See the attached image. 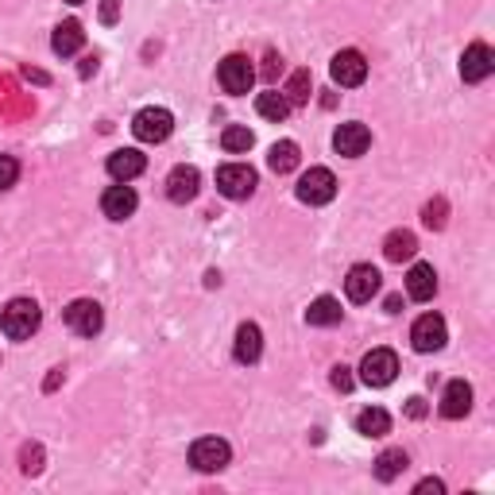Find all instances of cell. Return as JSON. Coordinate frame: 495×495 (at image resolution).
Instances as JSON below:
<instances>
[{
    "label": "cell",
    "mask_w": 495,
    "mask_h": 495,
    "mask_svg": "<svg viewBox=\"0 0 495 495\" xmlns=\"http://www.w3.org/2000/svg\"><path fill=\"white\" fill-rule=\"evenodd\" d=\"M39 321H43V313H39V306L31 298H12L0 310V329H4V336H12V341H27L39 329Z\"/></svg>",
    "instance_id": "cell-1"
},
{
    "label": "cell",
    "mask_w": 495,
    "mask_h": 495,
    "mask_svg": "<svg viewBox=\"0 0 495 495\" xmlns=\"http://www.w3.org/2000/svg\"><path fill=\"white\" fill-rule=\"evenodd\" d=\"M333 197H336V178H333V171H325V166H310V171L298 178V202H306V205H329Z\"/></svg>",
    "instance_id": "cell-2"
},
{
    "label": "cell",
    "mask_w": 495,
    "mask_h": 495,
    "mask_svg": "<svg viewBox=\"0 0 495 495\" xmlns=\"http://www.w3.org/2000/svg\"><path fill=\"white\" fill-rule=\"evenodd\" d=\"M132 132H135V140L140 143H163L166 135L174 132V117L166 109H140L135 112V120H132Z\"/></svg>",
    "instance_id": "cell-3"
},
{
    "label": "cell",
    "mask_w": 495,
    "mask_h": 495,
    "mask_svg": "<svg viewBox=\"0 0 495 495\" xmlns=\"http://www.w3.org/2000/svg\"><path fill=\"white\" fill-rule=\"evenodd\" d=\"M256 171H251L248 163H228L217 171V189L225 197H233V202H240V197H251L256 194Z\"/></svg>",
    "instance_id": "cell-4"
},
{
    "label": "cell",
    "mask_w": 495,
    "mask_h": 495,
    "mask_svg": "<svg viewBox=\"0 0 495 495\" xmlns=\"http://www.w3.org/2000/svg\"><path fill=\"white\" fill-rule=\"evenodd\" d=\"M398 375V356L391 349H372L360 360V379L367 387H387Z\"/></svg>",
    "instance_id": "cell-5"
},
{
    "label": "cell",
    "mask_w": 495,
    "mask_h": 495,
    "mask_svg": "<svg viewBox=\"0 0 495 495\" xmlns=\"http://www.w3.org/2000/svg\"><path fill=\"white\" fill-rule=\"evenodd\" d=\"M228 457H233V449L220 437H197L194 445H189V465L197 472H220L228 465Z\"/></svg>",
    "instance_id": "cell-6"
},
{
    "label": "cell",
    "mask_w": 495,
    "mask_h": 495,
    "mask_svg": "<svg viewBox=\"0 0 495 495\" xmlns=\"http://www.w3.org/2000/svg\"><path fill=\"white\" fill-rule=\"evenodd\" d=\"M251 78H256V70H251V62L244 55H228L225 62L217 66V81L225 93H233V97H240V93L251 89Z\"/></svg>",
    "instance_id": "cell-7"
},
{
    "label": "cell",
    "mask_w": 495,
    "mask_h": 495,
    "mask_svg": "<svg viewBox=\"0 0 495 495\" xmlns=\"http://www.w3.org/2000/svg\"><path fill=\"white\" fill-rule=\"evenodd\" d=\"M66 325L78 336H93V333H101V325H104V313H101V306L93 298H78V302H70L66 306Z\"/></svg>",
    "instance_id": "cell-8"
},
{
    "label": "cell",
    "mask_w": 495,
    "mask_h": 495,
    "mask_svg": "<svg viewBox=\"0 0 495 495\" xmlns=\"http://www.w3.org/2000/svg\"><path fill=\"white\" fill-rule=\"evenodd\" d=\"M445 318L441 313H422V318L414 321V329H410V341H414V349L418 352H437L441 344H445Z\"/></svg>",
    "instance_id": "cell-9"
},
{
    "label": "cell",
    "mask_w": 495,
    "mask_h": 495,
    "mask_svg": "<svg viewBox=\"0 0 495 495\" xmlns=\"http://www.w3.org/2000/svg\"><path fill=\"white\" fill-rule=\"evenodd\" d=\"M333 81L336 86H344V89H356V86H364V78H367V62L360 50H341V55H333Z\"/></svg>",
    "instance_id": "cell-10"
},
{
    "label": "cell",
    "mask_w": 495,
    "mask_h": 495,
    "mask_svg": "<svg viewBox=\"0 0 495 495\" xmlns=\"http://www.w3.org/2000/svg\"><path fill=\"white\" fill-rule=\"evenodd\" d=\"M197 189H202V174H197V166H174L171 178H166V197H171L174 205H186L197 197Z\"/></svg>",
    "instance_id": "cell-11"
},
{
    "label": "cell",
    "mask_w": 495,
    "mask_h": 495,
    "mask_svg": "<svg viewBox=\"0 0 495 495\" xmlns=\"http://www.w3.org/2000/svg\"><path fill=\"white\" fill-rule=\"evenodd\" d=\"M344 294H349V302H372L379 294V271L372 263H356L344 279Z\"/></svg>",
    "instance_id": "cell-12"
},
{
    "label": "cell",
    "mask_w": 495,
    "mask_h": 495,
    "mask_svg": "<svg viewBox=\"0 0 495 495\" xmlns=\"http://www.w3.org/2000/svg\"><path fill=\"white\" fill-rule=\"evenodd\" d=\"M333 147H336V155H344V159H360V155L372 147V132L364 128V124H341L333 135Z\"/></svg>",
    "instance_id": "cell-13"
},
{
    "label": "cell",
    "mask_w": 495,
    "mask_h": 495,
    "mask_svg": "<svg viewBox=\"0 0 495 495\" xmlns=\"http://www.w3.org/2000/svg\"><path fill=\"white\" fill-rule=\"evenodd\" d=\"M135 205H140V197H135V189L128 182L109 186L104 189V197H101V209H104V217L109 220H128L135 213Z\"/></svg>",
    "instance_id": "cell-14"
},
{
    "label": "cell",
    "mask_w": 495,
    "mask_h": 495,
    "mask_svg": "<svg viewBox=\"0 0 495 495\" xmlns=\"http://www.w3.org/2000/svg\"><path fill=\"white\" fill-rule=\"evenodd\" d=\"M495 70V55L488 43H472L465 55H460V78L465 81H483Z\"/></svg>",
    "instance_id": "cell-15"
},
{
    "label": "cell",
    "mask_w": 495,
    "mask_h": 495,
    "mask_svg": "<svg viewBox=\"0 0 495 495\" xmlns=\"http://www.w3.org/2000/svg\"><path fill=\"white\" fill-rule=\"evenodd\" d=\"M104 166H109V174L117 178V182H132V178H140V174H143L147 159H143L140 151H135V147H124V151H112Z\"/></svg>",
    "instance_id": "cell-16"
},
{
    "label": "cell",
    "mask_w": 495,
    "mask_h": 495,
    "mask_svg": "<svg viewBox=\"0 0 495 495\" xmlns=\"http://www.w3.org/2000/svg\"><path fill=\"white\" fill-rule=\"evenodd\" d=\"M406 294L414 302H429L437 294V271L429 267V263H414L406 275Z\"/></svg>",
    "instance_id": "cell-17"
},
{
    "label": "cell",
    "mask_w": 495,
    "mask_h": 495,
    "mask_svg": "<svg viewBox=\"0 0 495 495\" xmlns=\"http://www.w3.org/2000/svg\"><path fill=\"white\" fill-rule=\"evenodd\" d=\"M472 410V387L465 379H452L441 395V418H465Z\"/></svg>",
    "instance_id": "cell-18"
},
{
    "label": "cell",
    "mask_w": 495,
    "mask_h": 495,
    "mask_svg": "<svg viewBox=\"0 0 495 495\" xmlns=\"http://www.w3.org/2000/svg\"><path fill=\"white\" fill-rule=\"evenodd\" d=\"M233 352H236L240 364H256V360H259V352H263V333H259V325H251V321L240 325Z\"/></svg>",
    "instance_id": "cell-19"
},
{
    "label": "cell",
    "mask_w": 495,
    "mask_h": 495,
    "mask_svg": "<svg viewBox=\"0 0 495 495\" xmlns=\"http://www.w3.org/2000/svg\"><path fill=\"white\" fill-rule=\"evenodd\" d=\"M81 43H86V31H81L78 19H66V24H58L55 27V39H50V47H55V55L62 58H70V55H78Z\"/></svg>",
    "instance_id": "cell-20"
},
{
    "label": "cell",
    "mask_w": 495,
    "mask_h": 495,
    "mask_svg": "<svg viewBox=\"0 0 495 495\" xmlns=\"http://www.w3.org/2000/svg\"><path fill=\"white\" fill-rule=\"evenodd\" d=\"M356 434L364 437H387L391 434V414H387L383 406H367L356 414Z\"/></svg>",
    "instance_id": "cell-21"
},
{
    "label": "cell",
    "mask_w": 495,
    "mask_h": 495,
    "mask_svg": "<svg viewBox=\"0 0 495 495\" xmlns=\"http://www.w3.org/2000/svg\"><path fill=\"white\" fill-rule=\"evenodd\" d=\"M414 251H418V240H414V233H406V228H395V233L383 240V256L391 263L414 259Z\"/></svg>",
    "instance_id": "cell-22"
},
{
    "label": "cell",
    "mask_w": 495,
    "mask_h": 495,
    "mask_svg": "<svg viewBox=\"0 0 495 495\" xmlns=\"http://www.w3.org/2000/svg\"><path fill=\"white\" fill-rule=\"evenodd\" d=\"M406 465H410V460H406V452H403V449H383V452L375 457V480L391 483L395 476H403Z\"/></svg>",
    "instance_id": "cell-23"
},
{
    "label": "cell",
    "mask_w": 495,
    "mask_h": 495,
    "mask_svg": "<svg viewBox=\"0 0 495 495\" xmlns=\"http://www.w3.org/2000/svg\"><path fill=\"white\" fill-rule=\"evenodd\" d=\"M341 302H336V298H329V294H321V298H313L310 302V310H306V321L310 325H321V329H325V325H336V321H341Z\"/></svg>",
    "instance_id": "cell-24"
},
{
    "label": "cell",
    "mask_w": 495,
    "mask_h": 495,
    "mask_svg": "<svg viewBox=\"0 0 495 495\" xmlns=\"http://www.w3.org/2000/svg\"><path fill=\"white\" fill-rule=\"evenodd\" d=\"M267 166L275 174H290L294 166H298V143H294V140H279L275 147H271V155H267Z\"/></svg>",
    "instance_id": "cell-25"
},
{
    "label": "cell",
    "mask_w": 495,
    "mask_h": 495,
    "mask_svg": "<svg viewBox=\"0 0 495 495\" xmlns=\"http://www.w3.org/2000/svg\"><path fill=\"white\" fill-rule=\"evenodd\" d=\"M256 112H259V117L263 120H287L290 117V104H287V97H282V93H275V89H271V93H259V97H256Z\"/></svg>",
    "instance_id": "cell-26"
},
{
    "label": "cell",
    "mask_w": 495,
    "mask_h": 495,
    "mask_svg": "<svg viewBox=\"0 0 495 495\" xmlns=\"http://www.w3.org/2000/svg\"><path fill=\"white\" fill-rule=\"evenodd\" d=\"M251 143H256V135H251L248 128H240V124H228V128L220 132V147H225L228 155H240V151H248Z\"/></svg>",
    "instance_id": "cell-27"
},
{
    "label": "cell",
    "mask_w": 495,
    "mask_h": 495,
    "mask_svg": "<svg viewBox=\"0 0 495 495\" xmlns=\"http://www.w3.org/2000/svg\"><path fill=\"white\" fill-rule=\"evenodd\" d=\"M282 97H287V104H306L310 101V70H294Z\"/></svg>",
    "instance_id": "cell-28"
},
{
    "label": "cell",
    "mask_w": 495,
    "mask_h": 495,
    "mask_svg": "<svg viewBox=\"0 0 495 495\" xmlns=\"http://www.w3.org/2000/svg\"><path fill=\"white\" fill-rule=\"evenodd\" d=\"M16 178H19V163L12 155H0V189H12Z\"/></svg>",
    "instance_id": "cell-29"
},
{
    "label": "cell",
    "mask_w": 495,
    "mask_h": 495,
    "mask_svg": "<svg viewBox=\"0 0 495 495\" xmlns=\"http://www.w3.org/2000/svg\"><path fill=\"white\" fill-rule=\"evenodd\" d=\"M39 460H43V449H39V445H27V449H24V472H27V476H35V472L43 468Z\"/></svg>",
    "instance_id": "cell-30"
},
{
    "label": "cell",
    "mask_w": 495,
    "mask_h": 495,
    "mask_svg": "<svg viewBox=\"0 0 495 495\" xmlns=\"http://www.w3.org/2000/svg\"><path fill=\"white\" fill-rule=\"evenodd\" d=\"M333 387H336V391H352V375H349V367H333Z\"/></svg>",
    "instance_id": "cell-31"
},
{
    "label": "cell",
    "mask_w": 495,
    "mask_h": 495,
    "mask_svg": "<svg viewBox=\"0 0 495 495\" xmlns=\"http://www.w3.org/2000/svg\"><path fill=\"white\" fill-rule=\"evenodd\" d=\"M117 12H120V0H104V4H101V19H104V24H117Z\"/></svg>",
    "instance_id": "cell-32"
},
{
    "label": "cell",
    "mask_w": 495,
    "mask_h": 495,
    "mask_svg": "<svg viewBox=\"0 0 495 495\" xmlns=\"http://www.w3.org/2000/svg\"><path fill=\"white\" fill-rule=\"evenodd\" d=\"M414 491H418V495H429V491H434V495H441V491H445V483H441V480H422Z\"/></svg>",
    "instance_id": "cell-33"
},
{
    "label": "cell",
    "mask_w": 495,
    "mask_h": 495,
    "mask_svg": "<svg viewBox=\"0 0 495 495\" xmlns=\"http://www.w3.org/2000/svg\"><path fill=\"white\" fill-rule=\"evenodd\" d=\"M441 209H445L441 202H437V205H426V225H429V228H434V225H441V220H445V217H441Z\"/></svg>",
    "instance_id": "cell-34"
},
{
    "label": "cell",
    "mask_w": 495,
    "mask_h": 495,
    "mask_svg": "<svg viewBox=\"0 0 495 495\" xmlns=\"http://www.w3.org/2000/svg\"><path fill=\"white\" fill-rule=\"evenodd\" d=\"M279 66H282V58L267 55V66H263V73H267V78H275V73H279Z\"/></svg>",
    "instance_id": "cell-35"
},
{
    "label": "cell",
    "mask_w": 495,
    "mask_h": 495,
    "mask_svg": "<svg viewBox=\"0 0 495 495\" xmlns=\"http://www.w3.org/2000/svg\"><path fill=\"white\" fill-rule=\"evenodd\" d=\"M406 410H410V414H414V418H422V414H426V406H422V398H410V406H406Z\"/></svg>",
    "instance_id": "cell-36"
},
{
    "label": "cell",
    "mask_w": 495,
    "mask_h": 495,
    "mask_svg": "<svg viewBox=\"0 0 495 495\" xmlns=\"http://www.w3.org/2000/svg\"><path fill=\"white\" fill-rule=\"evenodd\" d=\"M403 310V298H398V294H391V298H387V313H398Z\"/></svg>",
    "instance_id": "cell-37"
},
{
    "label": "cell",
    "mask_w": 495,
    "mask_h": 495,
    "mask_svg": "<svg viewBox=\"0 0 495 495\" xmlns=\"http://www.w3.org/2000/svg\"><path fill=\"white\" fill-rule=\"evenodd\" d=\"M66 4H86V0H66Z\"/></svg>",
    "instance_id": "cell-38"
}]
</instances>
